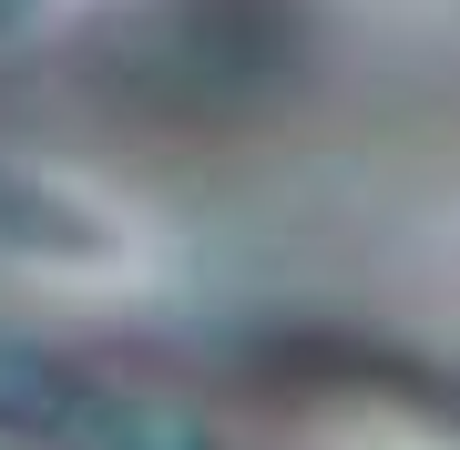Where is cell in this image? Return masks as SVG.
<instances>
[{
    "mask_svg": "<svg viewBox=\"0 0 460 450\" xmlns=\"http://www.w3.org/2000/svg\"><path fill=\"white\" fill-rule=\"evenodd\" d=\"M0 419H21V430H41L62 450H205L174 410L93 389V379H72L62 358H31V349H11V338H0Z\"/></svg>",
    "mask_w": 460,
    "mask_h": 450,
    "instance_id": "1",
    "label": "cell"
}]
</instances>
